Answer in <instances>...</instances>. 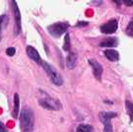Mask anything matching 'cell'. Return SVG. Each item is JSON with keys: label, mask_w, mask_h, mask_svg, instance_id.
I'll return each mask as SVG.
<instances>
[{"label": "cell", "mask_w": 133, "mask_h": 132, "mask_svg": "<svg viewBox=\"0 0 133 132\" xmlns=\"http://www.w3.org/2000/svg\"><path fill=\"white\" fill-rule=\"evenodd\" d=\"M69 28V24L65 22L54 23L48 27V32L53 38H60L64 33H66Z\"/></svg>", "instance_id": "3957f363"}, {"label": "cell", "mask_w": 133, "mask_h": 132, "mask_svg": "<svg viewBox=\"0 0 133 132\" xmlns=\"http://www.w3.org/2000/svg\"><path fill=\"white\" fill-rule=\"evenodd\" d=\"M126 34L130 37H133V20H131L129 22L128 26L126 28Z\"/></svg>", "instance_id": "d6986e66"}, {"label": "cell", "mask_w": 133, "mask_h": 132, "mask_svg": "<svg viewBox=\"0 0 133 132\" xmlns=\"http://www.w3.org/2000/svg\"><path fill=\"white\" fill-rule=\"evenodd\" d=\"M70 47H71V43H70V36L69 34L66 33L65 37H64V43H63V49L65 51H69L70 49Z\"/></svg>", "instance_id": "2e32d148"}, {"label": "cell", "mask_w": 133, "mask_h": 132, "mask_svg": "<svg viewBox=\"0 0 133 132\" xmlns=\"http://www.w3.org/2000/svg\"><path fill=\"white\" fill-rule=\"evenodd\" d=\"M11 4H12V10H13L14 20H15V35H19L21 33V31H22V18H21V13H20V9L16 1H11Z\"/></svg>", "instance_id": "5b68a950"}, {"label": "cell", "mask_w": 133, "mask_h": 132, "mask_svg": "<svg viewBox=\"0 0 133 132\" xmlns=\"http://www.w3.org/2000/svg\"><path fill=\"white\" fill-rule=\"evenodd\" d=\"M38 104L43 107V109H48V110H59L61 109V104L58 100H55L51 97H45L43 99H41L38 101Z\"/></svg>", "instance_id": "277c9868"}, {"label": "cell", "mask_w": 133, "mask_h": 132, "mask_svg": "<svg viewBox=\"0 0 133 132\" xmlns=\"http://www.w3.org/2000/svg\"><path fill=\"white\" fill-rule=\"evenodd\" d=\"M116 116H117V113L114 111H103L100 113V119L103 123L110 121L112 118L116 117Z\"/></svg>", "instance_id": "8fae6325"}, {"label": "cell", "mask_w": 133, "mask_h": 132, "mask_svg": "<svg viewBox=\"0 0 133 132\" xmlns=\"http://www.w3.org/2000/svg\"><path fill=\"white\" fill-rule=\"evenodd\" d=\"M124 4L126 6H133V0H126L124 1Z\"/></svg>", "instance_id": "603a6c76"}, {"label": "cell", "mask_w": 133, "mask_h": 132, "mask_svg": "<svg viewBox=\"0 0 133 132\" xmlns=\"http://www.w3.org/2000/svg\"><path fill=\"white\" fill-rule=\"evenodd\" d=\"M89 63H90L91 67H92L94 76L98 80H100L101 77H102V74H103V66L101 65L97 60H95V59H90Z\"/></svg>", "instance_id": "52a82bcc"}, {"label": "cell", "mask_w": 133, "mask_h": 132, "mask_svg": "<svg viewBox=\"0 0 133 132\" xmlns=\"http://www.w3.org/2000/svg\"><path fill=\"white\" fill-rule=\"evenodd\" d=\"M118 28V22L117 20L112 19L108 21L107 23L101 26V32L105 34V35H110L116 32V30Z\"/></svg>", "instance_id": "8992f818"}, {"label": "cell", "mask_w": 133, "mask_h": 132, "mask_svg": "<svg viewBox=\"0 0 133 132\" xmlns=\"http://www.w3.org/2000/svg\"><path fill=\"white\" fill-rule=\"evenodd\" d=\"M105 56L109 59V60H110V61H117L119 59V53L118 51H116V50H114V49H110V48H109V49H105Z\"/></svg>", "instance_id": "7c38bea8"}, {"label": "cell", "mask_w": 133, "mask_h": 132, "mask_svg": "<svg viewBox=\"0 0 133 132\" xmlns=\"http://www.w3.org/2000/svg\"><path fill=\"white\" fill-rule=\"evenodd\" d=\"M8 22V16L2 15L0 16V41H1V33H2V28L6 26V24Z\"/></svg>", "instance_id": "e0dca14e"}, {"label": "cell", "mask_w": 133, "mask_h": 132, "mask_svg": "<svg viewBox=\"0 0 133 132\" xmlns=\"http://www.w3.org/2000/svg\"><path fill=\"white\" fill-rule=\"evenodd\" d=\"M26 51H27L28 56L30 57L32 60H34L36 63L39 64V63L43 62L42 61V58H41V55H39L38 51L34 47H32V45H28L27 48H26Z\"/></svg>", "instance_id": "ba28073f"}, {"label": "cell", "mask_w": 133, "mask_h": 132, "mask_svg": "<svg viewBox=\"0 0 133 132\" xmlns=\"http://www.w3.org/2000/svg\"><path fill=\"white\" fill-rule=\"evenodd\" d=\"M104 132H114L112 125L110 121H107L104 123Z\"/></svg>", "instance_id": "ac0fdd59"}, {"label": "cell", "mask_w": 133, "mask_h": 132, "mask_svg": "<svg viewBox=\"0 0 133 132\" xmlns=\"http://www.w3.org/2000/svg\"><path fill=\"white\" fill-rule=\"evenodd\" d=\"M76 132H93V127L88 124H80L76 128Z\"/></svg>", "instance_id": "9a60e30c"}, {"label": "cell", "mask_w": 133, "mask_h": 132, "mask_svg": "<svg viewBox=\"0 0 133 132\" xmlns=\"http://www.w3.org/2000/svg\"><path fill=\"white\" fill-rule=\"evenodd\" d=\"M77 63V54L74 52H70L66 57V66L69 69L75 68Z\"/></svg>", "instance_id": "30bf717a"}, {"label": "cell", "mask_w": 133, "mask_h": 132, "mask_svg": "<svg viewBox=\"0 0 133 132\" xmlns=\"http://www.w3.org/2000/svg\"><path fill=\"white\" fill-rule=\"evenodd\" d=\"M42 65H43L44 71L46 72L48 76L49 77V79L51 80V82H52L54 85L61 86L63 84V79H62L61 75L49 63H48L46 61H43L42 62Z\"/></svg>", "instance_id": "7a4b0ae2"}, {"label": "cell", "mask_w": 133, "mask_h": 132, "mask_svg": "<svg viewBox=\"0 0 133 132\" xmlns=\"http://www.w3.org/2000/svg\"><path fill=\"white\" fill-rule=\"evenodd\" d=\"M125 108H126V111L127 114L130 116V121H133V103L129 102V101H125Z\"/></svg>", "instance_id": "5bb4252c"}, {"label": "cell", "mask_w": 133, "mask_h": 132, "mask_svg": "<svg viewBox=\"0 0 133 132\" xmlns=\"http://www.w3.org/2000/svg\"><path fill=\"white\" fill-rule=\"evenodd\" d=\"M118 44V39L116 38H107L100 43V47H115Z\"/></svg>", "instance_id": "9c48e42d"}, {"label": "cell", "mask_w": 133, "mask_h": 132, "mask_svg": "<svg viewBox=\"0 0 133 132\" xmlns=\"http://www.w3.org/2000/svg\"><path fill=\"white\" fill-rule=\"evenodd\" d=\"M0 132H8L7 128L5 127V125L1 121H0Z\"/></svg>", "instance_id": "7402d4cb"}, {"label": "cell", "mask_w": 133, "mask_h": 132, "mask_svg": "<svg viewBox=\"0 0 133 132\" xmlns=\"http://www.w3.org/2000/svg\"><path fill=\"white\" fill-rule=\"evenodd\" d=\"M19 111H20V97L19 95H14V108H13V111H12V116L14 118L19 117Z\"/></svg>", "instance_id": "4fadbf2b"}, {"label": "cell", "mask_w": 133, "mask_h": 132, "mask_svg": "<svg viewBox=\"0 0 133 132\" xmlns=\"http://www.w3.org/2000/svg\"><path fill=\"white\" fill-rule=\"evenodd\" d=\"M20 127L22 132H32L34 130L35 124V115L32 109L25 108L21 111L19 116Z\"/></svg>", "instance_id": "6da1fadb"}, {"label": "cell", "mask_w": 133, "mask_h": 132, "mask_svg": "<svg viewBox=\"0 0 133 132\" xmlns=\"http://www.w3.org/2000/svg\"><path fill=\"white\" fill-rule=\"evenodd\" d=\"M15 53H16L15 47H8V48L6 49V54H7L8 56H13Z\"/></svg>", "instance_id": "ffe728a7"}, {"label": "cell", "mask_w": 133, "mask_h": 132, "mask_svg": "<svg viewBox=\"0 0 133 132\" xmlns=\"http://www.w3.org/2000/svg\"><path fill=\"white\" fill-rule=\"evenodd\" d=\"M88 22H85V21H80L75 25L76 27H84V26H88Z\"/></svg>", "instance_id": "44dd1931"}]
</instances>
